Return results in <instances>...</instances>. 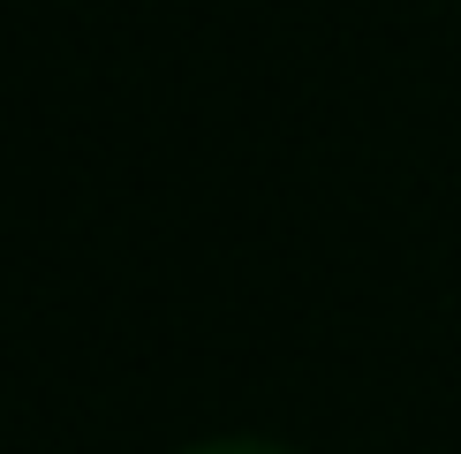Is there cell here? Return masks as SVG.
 <instances>
[{
    "label": "cell",
    "instance_id": "6da1fadb",
    "mask_svg": "<svg viewBox=\"0 0 461 454\" xmlns=\"http://www.w3.org/2000/svg\"><path fill=\"white\" fill-rule=\"evenodd\" d=\"M182 454H295L280 440H204V447H182Z\"/></svg>",
    "mask_w": 461,
    "mask_h": 454
}]
</instances>
